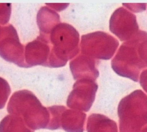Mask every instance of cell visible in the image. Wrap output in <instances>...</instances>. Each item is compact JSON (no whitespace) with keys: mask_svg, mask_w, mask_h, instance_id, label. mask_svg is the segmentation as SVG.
<instances>
[{"mask_svg":"<svg viewBox=\"0 0 147 132\" xmlns=\"http://www.w3.org/2000/svg\"><path fill=\"white\" fill-rule=\"evenodd\" d=\"M113 70L120 76L137 82L140 73L147 68V32L137 34L122 44L112 61Z\"/></svg>","mask_w":147,"mask_h":132,"instance_id":"1","label":"cell"},{"mask_svg":"<svg viewBox=\"0 0 147 132\" xmlns=\"http://www.w3.org/2000/svg\"><path fill=\"white\" fill-rule=\"evenodd\" d=\"M9 114L20 117L30 130L47 129L50 112L33 92L28 90L15 92L8 104Z\"/></svg>","mask_w":147,"mask_h":132,"instance_id":"2","label":"cell"},{"mask_svg":"<svg viewBox=\"0 0 147 132\" xmlns=\"http://www.w3.org/2000/svg\"><path fill=\"white\" fill-rule=\"evenodd\" d=\"M51 53L47 67L59 68L65 66L80 51V35L74 26L60 23L49 35Z\"/></svg>","mask_w":147,"mask_h":132,"instance_id":"3","label":"cell"},{"mask_svg":"<svg viewBox=\"0 0 147 132\" xmlns=\"http://www.w3.org/2000/svg\"><path fill=\"white\" fill-rule=\"evenodd\" d=\"M147 101L141 90L122 99L118 107L120 132H147Z\"/></svg>","mask_w":147,"mask_h":132,"instance_id":"4","label":"cell"},{"mask_svg":"<svg viewBox=\"0 0 147 132\" xmlns=\"http://www.w3.org/2000/svg\"><path fill=\"white\" fill-rule=\"evenodd\" d=\"M119 42L113 36L102 31L82 35L80 48L82 54L95 59L109 60L114 56Z\"/></svg>","mask_w":147,"mask_h":132,"instance_id":"5","label":"cell"},{"mask_svg":"<svg viewBox=\"0 0 147 132\" xmlns=\"http://www.w3.org/2000/svg\"><path fill=\"white\" fill-rule=\"evenodd\" d=\"M24 46L21 43L15 28L11 24L3 27L0 38V56L6 61L27 68Z\"/></svg>","mask_w":147,"mask_h":132,"instance_id":"6","label":"cell"},{"mask_svg":"<svg viewBox=\"0 0 147 132\" xmlns=\"http://www.w3.org/2000/svg\"><path fill=\"white\" fill-rule=\"evenodd\" d=\"M98 88V84L92 80H78L74 84L73 90L68 97L67 106L80 112H88L94 101Z\"/></svg>","mask_w":147,"mask_h":132,"instance_id":"7","label":"cell"},{"mask_svg":"<svg viewBox=\"0 0 147 132\" xmlns=\"http://www.w3.org/2000/svg\"><path fill=\"white\" fill-rule=\"evenodd\" d=\"M109 30L122 41L129 40L139 31L136 15L123 7H119L111 17Z\"/></svg>","mask_w":147,"mask_h":132,"instance_id":"8","label":"cell"},{"mask_svg":"<svg viewBox=\"0 0 147 132\" xmlns=\"http://www.w3.org/2000/svg\"><path fill=\"white\" fill-rule=\"evenodd\" d=\"M24 48L27 68L38 65L47 67L51 53L49 35H40L35 40L28 43Z\"/></svg>","mask_w":147,"mask_h":132,"instance_id":"9","label":"cell"},{"mask_svg":"<svg viewBox=\"0 0 147 132\" xmlns=\"http://www.w3.org/2000/svg\"><path fill=\"white\" fill-rule=\"evenodd\" d=\"M86 114L83 112L67 109L58 105L55 118V129H63L67 132H83Z\"/></svg>","mask_w":147,"mask_h":132,"instance_id":"10","label":"cell"},{"mask_svg":"<svg viewBox=\"0 0 147 132\" xmlns=\"http://www.w3.org/2000/svg\"><path fill=\"white\" fill-rule=\"evenodd\" d=\"M97 62L99 61L82 54L72 60L70 62V68L74 79H88L95 81L99 76L96 67Z\"/></svg>","mask_w":147,"mask_h":132,"instance_id":"11","label":"cell"},{"mask_svg":"<svg viewBox=\"0 0 147 132\" xmlns=\"http://www.w3.org/2000/svg\"><path fill=\"white\" fill-rule=\"evenodd\" d=\"M37 22L40 35L48 36L54 28L60 23V17L51 8L43 6L37 13Z\"/></svg>","mask_w":147,"mask_h":132,"instance_id":"12","label":"cell"},{"mask_svg":"<svg viewBox=\"0 0 147 132\" xmlns=\"http://www.w3.org/2000/svg\"><path fill=\"white\" fill-rule=\"evenodd\" d=\"M87 132H118L116 123L103 114H92L88 117Z\"/></svg>","mask_w":147,"mask_h":132,"instance_id":"13","label":"cell"},{"mask_svg":"<svg viewBox=\"0 0 147 132\" xmlns=\"http://www.w3.org/2000/svg\"><path fill=\"white\" fill-rule=\"evenodd\" d=\"M0 132H34L20 117L9 114L0 122Z\"/></svg>","mask_w":147,"mask_h":132,"instance_id":"14","label":"cell"},{"mask_svg":"<svg viewBox=\"0 0 147 132\" xmlns=\"http://www.w3.org/2000/svg\"><path fill=\"white\" fill-rule=\"evenodd\" d=\"M10 92V87L7 81L0 77V109L5 106Z\"/></svg>","mask_w":147,"mask_h":132,"instance_id":"15","label":"cell"},{"mask_svg":"<svg viewBox=\"0 0 147 132\" xmlns=\"http://www.w3.org/2000/svg\"><path fill=\"white\" fill-rule=\"evenodd\" d=\"M11 12L10 3H0V24L5 25L9 22Z\"/></svg>","mask_w":147,"mask_h":132,"instance_id":"16","label":"cell"},{"mask_svg":"<svg viewBox=\"0 0 147 132\" xmlns=\"http://www.w3.org/2000/svg\"><path fill=\"white\" fill-rule=\"evenodd\" d=\"M47 5L49 7L53 8L54 9L57 11H61L68 6L69 4H50V3H47Z\"/></svg>","mask_w":147,"mask_h":132,"instance_id":"17","label":"cell"},{"mask_svg":"<svg viewBox=\"0 0 147 132\" xmlns=\"http://www.w3.org/2000/svg\"><path fill=\"white\" fill-rule=\"evenodd\" d=\"M3 31V27L0 26V38L2 36V34Z\"/></svg>","mask_w":147,"mask_h":132,"instance_id":"18","label":"cell"}]
</instances>
